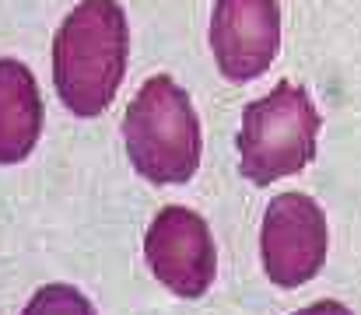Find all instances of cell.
<instances>
[{
    "instance_id": "1",
    "label": "cell",
    "mask_w": 361,
    "mask_h": 315,
    "mask_svg": "<svg viewBox=\"0 0 361 315\" xmlns=\"http://www.w3.org/2000/svg\"><path fill=\"white\" fill-rule=\"evenodd\" d=\"M130 57V28L116 0H81L53 39V84L74 116H98L116 98Z\"/></svg>"
},
{
    "instance_id": "2",
    "label": "cell",
    "mask_w": 361,
    "mask_h": 315,
    "mask_svg": "<svg viewBox=\"0 0 361 315\" xmlns=\"http://www.w3.org/2000/svg\"><path fill=\"white\" fill-rule=\"evenodd\" d=\"M130 165L154 186H183L200 165V120L189 95L169 77H147L123 116Z\"/></svg>"
},
{
    "instance_id": "3",
    "label": "cell",
    "mask_w": 361,
    "mask_h": 315,
    "mask_svg": "<svg viewBox=\"0 0 361 315\" xmlns=\"http://www.w3.org/2000/svg\"><path fill=\"white\" fill-rule=\"evenodd\" d=\"M316 102L305 88L284 81L246 105L239 130V172L256 186L298 175L316 158Z\"/></svg>"
},
{
    "instance_id": "4",
    "label": "cell",
    "mask_w": 361,
    "mask_h": 315,
    "mask_svg": "<svg viewBox=\"0 0 361 315\" xmlns=\"http://www.w3.org/2000/svg\"><path fill=\"white\" fill-rule=\"evenodd\" d=\"M330 228L313 196L281 193L270 200L260 228V259L277 287L308 284L326 262Z\"/></svg>"
},
{
    "instance_id": "5",
    "label": "cell",
    "mask_w": 361,
    "mask_h": 315,
    "mask_svg": "<svg viewBox=\"0 0 361 315\" xmlns=\"http://www.w3.org/2000/svg\"><path fill=\"white\" fill-rule=\"evenodd\" d=\"M144 259L151 274L179 298H203L218 274L211 228L189 207H165L144 235Z\"/></svg>"
},
{
    "instance_id": "6",
    "label": "cell",
    "mask_w": 361,
    "mask_h": 315,
    "mask_svg": "<svg viewBox=\"0 0 361 315\" xmlns=\"http://www.w3.org/2000/svg\"><path fill=\"white\" fill-rule=\"evenodd\" d=\"M281 49V8L277 0H214L211 52L225 81H256Z\"/></svg>"
},
{
    "instance_id": "7",
    "label": "cell",
    "mask_w": 361,
    "mask_h": 315,
    "mask_svg": "<svg viewBox=\"0 0 361 315\" xmlns=\"http://www.w3.org/2000/svg\"><path fill=\"white\" fill-rule=\"evenodd\" d=\"M42 133V95L32 70L0 60V165H18L35 151Z\"/></svg>"
},
{
    "instance_id": "8",
    "label": "cell",
    "mask_w": 361,
    "mask_h": 315,
    "mask_svg": "<svg viewBox=\"0 0 361 315\" xmlns=\"http://www.w3.org/2000/svg\"><path fill=\"white\" fill-rule=\"evenodd\" d=\"M21 315H95V308L71 284H46L32 294Z\"/></svg>"
},
{
    "instance_id": "9",
    "label": "cell",
    "mask_w": 361,
    "mask_h": 315,
    "mask_svg": "<svg viewBox=\"0 0 361 315\" xmlns=\"http://www.w3.org/2000/svg\"><path fill=\"white\" fill-rule=\"evenodd\" d=\"M295 315H354V312L347 305H340V301H316L308 308H298Z\"/></svg>"
}]
</instances>
